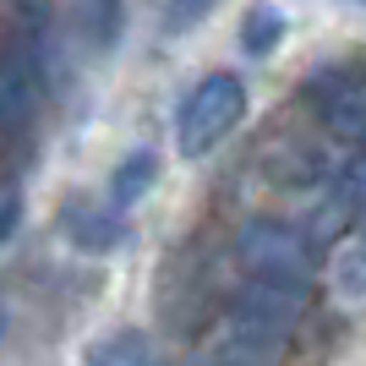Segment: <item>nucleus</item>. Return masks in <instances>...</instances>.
<instances>
[{
  "instance_id": "f257e3e1",
  "label": "nucleus",
  "mask_w": 366,
  "mask_h": 366,
  "mask_svg": "<svg viewBox=\"0 0 366 366\" xmlns=\"http://www.w3.org/2000/svg\"><path fill=\"white\" fill-rule=\"evenodd\" d=\"M301 301H306V290L246 279V290L235 295V312L224 322V339H219L214 361L219 366H279L295 322H301Z\"/></svg>"
},
{
  "instance_id": "f03ea898",
  "label": "nucleus",
  "mask_w": 366,
  "mask_h": 366,
  "mask_svg": "<svg viewBox=\"0 0 366 366\" xmlns=\"http://www.w3.org/2000/svg\"><path fill=\"white\" fill-rule=\"evenodd\" d=\"M241 115H246L241 76H229V71L202 76L197 88L186 93L181 115H175V148H181L186 159H208V153L241 126Z\"/></svg>"
},
{
  "instance_id": "7ed1b4c3",
  "label": "nucleus",
  "mask_w": 366,
  "mask_h": 366,
  "mask_svg": "<svg viewBox=\"0 0 366 366\" xmlns=\"http://www.w3.org/2000/svg\"><path fill=\"white\" fill-rule=\"evenodd\" d=\"M235 257H241L246 279L290 285V290H306V285H312V246H306L290 224L252 219V224L235 235Z\"/></svg>"
},
{
  "instance_id": "20e7f679",
  "label": "nucleus",
  "mask_w": 366,
  "mask_h": 366,
  "mask_svg": "<svg viewBox=\"0 0 366 366\" xmlns=\"http://www.w3.org/2000/svg\"><path fill=\"white\" fill-rule=\"evenodd\" d=\"M39 99V33H11L0 49V137L22 132Z\"/></svg>"
},
{
  "instance_id": "39448f33",
  "label": "nucleus",
  "mask_w": 366,
  "mask_h": 366,
  "mask_svg": "<svg viewBox=\"0 0 366 366\" xmlns=\"http://www.w3.org/2000/svg\"><path fill=\"white\" fill-rule=\"evenodd\" d=\"M312 104L322 126L339 137H366V76L361 71H317L312 76Z\"/></svg>"
},
{
  "instance_id": "423d86ee",
  "label": "nucleus",
  "mask_w": 366,
  "mask_h": 366,
  "mask_svg": "<svg viewBox=\"0 0 366 366\" xmlns=\"http://www.w3.org/2000/svg\"><path fill=\"white\" fill-rule=\"evenodd\" d=\"M153 181H159V159H153L148 148L126 153L121 169H115V181H109V208H115V214H126V208H132V202H137Z\"/></svg>"
},
{
  "instance_id": "0eeeda50",
  "label": "nucleus",
  "mask_w": 366,
  "mask_h": 366,
  "mask_svg": "<svg viewBox=\"0 0 366 366\" xmlns=\"http://www.w3.org/2000/svg\"><path fill=\"white\" fill-rule=\"evenodd\" d=\"M88 366H153V345L148 334H137V328H121V334H109L99 350H93Z\"/></svg>"
},
{
  "instance_id": "6e6552de",
  "label": "nucleus",
  "mask_w": 366,
  "mask_h": 366,
  "mask_svg": "<svg viewBox=\"0 0 366 366\" xmlns=\"http://www.w3.org/2000/svg\"><path fill=\"white\" fill-rule=\"evenodd\" d=\"M334 290L355 306L366 301V241H350L334 252Z\"/></svg>"
},
{
  "instance_id": "1a4fd4ad",
  "label": "nucleus",
  "mask_w": 366,
  "mask_h": 366,
  "mask_svg": "<svg viewBox=\"0 0 366 366\" xmlns=\"http://www.w3.org/2000/svg\"><path fill=\"white\" fill-rule=\"evenodd\" d=\"M285 39V16L274 11V6H252L241 22V49L246 55H268V49Z\"/></svg>"
},
{
  "instance_id": "9d476101",
  "label": "nucleus",
  "mask_w": 366,
  "mask_h": 366,
  "mask_svg": "<svg viewBox=\"0 0 366 366\" xmlns=\"http://www.w3.org/2000/svg\"><path fill=\"white\" fill-rule=\"evenodd\" d=\"M214 6L219 0H159V22H164V33H186V28H197Z\"/></svg>"
},
{
  "instance_id": "9b49d317",
  "label": "nucleus",
  "mask_w": 366,
  "mask_h": 366,
  "mask_svg": "<svg viewBox=\"0 0 366 366\" xmlns=\"http://www.w3.org/2000/svg\"><path fill=\"white\" fill-rule=\"evenodd\" d=\"M339 202H345V208H361V214H366V153L355 159V164L339 169Z\"/></svg>"
},
{
  "instance_id": "f8f14e48",
  "label": "nucleus",
  "mask_w": 366,
  "mask_h": 366,
  "mask_svg": "<svg viewBox=\"0 0 366 366\" xmlns=\"http://www.w3.org/2000/svg\"><path fill=\"white\" fill-rule=\"evenodd\" d=\"M16 214H22V197H16V192H0V241L16 229Z\"/></svg>"
},
{
  "instance_id": "ddd939ff",
  "label": "nucleus",
  "mask_w": 366,
  "mask_h": 366,
  "mask_svg": "<svg viewBox=\"0 0 366 366\" xmlns=\"http://www.w3.org/2000/svg\"><path fill=\"white\" fill-rule=\"evenodd\" d=\"M0 334H6V312H0Z\"/></svg>"
},
{
  "instance_id": "4468645a",
  "label": "nucleus",
  "mask_w": 366,
  "mask_h": 366,
  "mask_svg": "<svg viewBox=\"0 0 366 366\" xmlns=\"http://www.w3.org/2000/svg\"><path fill=\"white\" fill-rule=\"evenodd\" d=\"M361 6H366V0H361Z\"/></svg>"
}]
</instances>
